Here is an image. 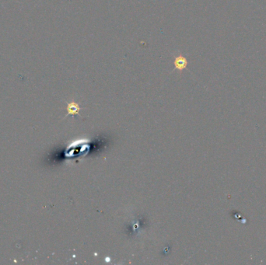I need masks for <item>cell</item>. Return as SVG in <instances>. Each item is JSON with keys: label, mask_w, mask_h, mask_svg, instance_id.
I'll return each mask as SVG.
<instances>
[{"label": "cell", "mask_w": 266, "mask_h": 265, "mask_svg": "<svg viewBox=\"0 0 266 265\" xmlns=\"http://www.w3.org/2000/svg\"><path fill=\"white\" fill-rule=\"evenodd\" d=\"M79 111H80V107H79V103H77L75 101H71L68 103V105H67L68 114H71V115L79 114Z\"/></svg>", "instance_id": "7a4b0ae2"}, {"label": "cell", "mask_w": 266, "mask_h": 265, "mask_svg": "<svg viewBox=\"0 0 266 265\" xmlns=\"http://www.w3.org/2000/svg\"><path fill=\"white\" fill-rule=\"evenodd\" d=\"M173 58H174L173 62H174V68L171 72H173L174 70H177L178 72L179 75H180L184 69H186L188 68V61L187 58L184 57L182 55V53L180 51H178L176 55H174Z\"/></svg>", "instance_id": "6da1fadb"}]
</instances>
